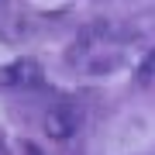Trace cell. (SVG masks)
<instances>
[{
    "instance_id": "cell-1",
    "label": "cell",
    "mask_w": 155,
    "mask_h": 155,
    "mask_svg": "<svg viewBox=\"0 0 155 155\" xmlns=\"http://www.w3.org/2000/svg\"><path fill=\"white\" fill-rule=\"evenodd\" d=\"M0 83H11V86H38L41 83V66L31 59H21L14 66L0 69Z\"/></svg>"
},
{
    "instance_id": "cell-2",
    "label": "cell",
    "mask_w": 155,
    "mask_h": 155,
    "mask_svg": "<svg viewBox=\"0 0 155 155\" xmlns=\"http://www.w3.org/2000/svg\"><path fill=\"white\" fill-rule=\"evenodd\" d=\"M48 127H52L55 138H66L69 131H76V117H72L69 110H55V114L48 117Z\"/></svg>"
},
{
    "instance_id": "cell-3",
    "label": "cell",
    "mask_w": 155,
    "mask_h": 155,
    "mask_svg": "<svg viewBox=\"0 0 155 155\" xmlns=\"http://www.w3.org/2000/svg\"><path fill=\"white\" fill-rule=\"evenodd\" d=\"M28 155H41V152H38V148H35V145H28Z\"/></svg>"
}]
</instances>
